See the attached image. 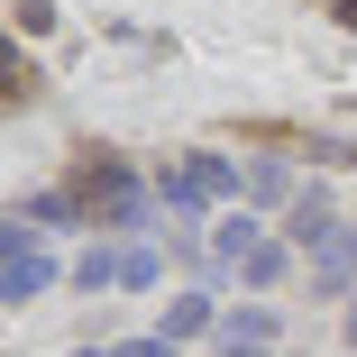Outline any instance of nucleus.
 <instances>
[{
  "mask_svg": "<svg viewBox=\"0 0 357 357\" xmlns=\"http://www.w3.org/2000/svg\"><path fill=\"white\" fill-rule=\"evenodd\" d=\"M220 192H248V174H238L229 156H211V147H192L183 165L156 174V202H165V211H202V202H220Z\"/></svg>",
  "mask_w": 357,
  "mask_h": 357,
  "instance_id": "obj_3",
  "label": "nucleus"
},
{
  "mask_svg": "<svg viewBox=\"0 0 357 357\" xmlns=\"http://www.w3.org/2000/svg\"><path fill=\"white\" fill-rule=\"evenodd\" d=\"M64 192L92 211V229H147V211H156V174H137V165L110 156V147H83Z\"/></svg>",
  "mask_w": 357,
  "mask_h": 357,
  "instance_id": "obj_1",
  "label": "nucleus"
},
{
  "mask_svg": "<svg viewBox=\"0 0 357 357\" xmlns=\"http://www.w3.org/2000/svg\"><path fill=\"white\" fill-rule=\"evenodd\" d=\"M10 10H19V28L37 37V28H55V0H10Z\"/></svg>",
  "mask_w": 357,
  "mask_h": 357,
  "instance_id": "obj_14",
  "label": "nucleus"
},
{
  "mask_svg": "<svg viewBox=\"0 0 357 357\" xmlns=\"http://www.w3.org/2000/svg\"><path fill=\"white\" fill-rule=\"evenodd\" d=\"M220 357H275V348H248V339H220Z\"/></svg>",
  "mask_w": 357,
  "mask_h": 357,
  "instance_id": "obj_16",
  "label": "nucleus"
},
{
  "mask_svg": "<svg viewBox=\"0 0 357 357\" xmlns=\"http://www.w3.org/2000/svg\"><path fill=\"white\" fill-rule=\"evenodd\" d=\"M74 284H83V294H110V284H119V248H83L74 257Z\"/></svg>",
  "mask_w": 357,
  "mask_h": 357,
  "instance_id": "obj_11",
  "label": "nucleus"
},
{
  "mask_svg": "<svg viewBox=\"0 0 357 357\" xmlns=\"http://www.w3.org/2000/svg\"><path fill=\"white\" fill-rule=\"evenodd\" d=\"M10 220H28V229L55 238V229H92V211H83L74 192H19V202H10Z\"/></svg>",
  "mask_w": 357,
  "mask_h": 357,
  "instance_id": "obj_5",
  "label": "nucleus"
},
{
  "mask_svg": "<svg viewBox=\"0 0 357 357\" xmlns=\"http://www.w3.org/2000/svg\"><path fill=\"white\" fill-rule=\"evenodd\" d=\"M312 156H330V165H357V137H312Z\"/></svg>",
  "mask_w": 357,
  "mask_h": 357,
  "instance_id": "obj_15",
  "label": "nucleus"
},
{
  "mask_svg": "<svg viewBox=\"0 0 357 357\" xmlns=\"http://www.w3.org/2000/svg\"><path fill=\"white\" fill-rule=\"evenodd\" d=\"M74 357H119V348H74Z\"/></svg>",
  "mask_w": 357,
  "mask_h": 357,
  "instance_id": "obj_18",
  "label": "nucleus"
},
{
  "mask_svg": "<svg viewBox=\"0 0 357 357\" xmlns=\"http://www.w3.org/2000/svg\"><path fill=\"white\" fill-rule=\"evenodd\" d=\"M348 348H357V303H348Z\"/></svg>",
  "mask_w": 357,
  "mask_h": 357,
  "instance_id": "obj_17",
  "label": "nucleus"
},
{
  "mask_svg": "<svg viewBox=\"0 0 357 357\" xmlns=\"http://www.w3.org/2000/svg\"><path fill=\"white\" fill-rule=\"evenodd\" d=\"M266 248V229L248 220V211H220V220H211V257H220V266H248Z\"/></svg>",
  "mask_w": 357,
  "mask_h": 357,
  "instance_id": "obj_6",
  "label": "nucleus"
},
{
  "mask_svg": "<svg viewBox=\"0 0 357 357\" xmlns=\"http://www.w3.org/2000/svg\"><path fill=\"white\" fill-rule=\"evenodd\" d=\"M37 92H46V74H37V64H28V55L10 46V64H0V101H10V110H28Z\"/></svg>",
  "mask_w": 357,
  "mask_h": 357,
  "instance_id": "obj_9",
  "label": "nucleus"
},
{
  "mask_svg": "<svg viewBox=\"0 0 357 357\" xmlns=\"http://www.w3.org/2000/svg\"><path fill=\"white\" fill-rule=\"evenodd\" d=\"M275 330H284V321H275L266 303H238V312L220 321V339H248V348H275Z\"/></svg>",
  "mask_w": 357,
  "mask_h": 357,
  "instance_id": "obj_8",
  "label": "nucleus"
},
{
  "mask_svg": "<svg viewBox=\"0 0 357 357\" xmlns=\"http://www.w3.org/2000/svg\"><path fill=\"white\" fill-rule=\"evenodd\" d=\"M248 202H284V211H294L303 192H294V174H284L275 156H257V165H248Z\"/></svg>",
  "mask_w": 357,
  "mask_h": 357,
  "instance_id": "obj_10",
  "label": "nucleus"
},
{
  "mask_svg": "<svg viewBox=\"0 0 357 357\" xmlns=\"http://www.w3.org/2000/svg\"><path fill=\"white\" fill-rule=\"evenodd\" d=\"M202 330H220L211 294H183V303H165V339H174V348H183V339H202Z\"/></svg>",
  "mask_w": 357,
  "mask_h": 357,
  "instance_id": "obj_7",
  "label": "nucleus"
},
{
  "mask_svg": "<svg viewBox=\"0 0 357 357\" xmlns=\"http://www.w3.org/2000/svg\"><path fill=\"white\" fill-rule=\"evenodd\" d=\"M284 266H294V248H284V238H266V248H257V257L238 266V284H275Z\"/></svg>",
  "mask_w": 357,
  "mask_h": 357,
  "instance_id": "obj_13",
  "label": "nucleus"
},
{
  "mask_svg": "<svg viewBox=\"0 0 357 357\" xmlns=\"http://www.w3.org/2000/svg\"><path fill=\"white\" fill-rule=\"evenodd\" d=\"M156 275H165V257H156V248H119V284H128V294H147Z\"/></svg>",
  "mask_w": 357,
  "mask_h": 357,
  "instance_id": "obj_12",
  "label": "nucleus"
},
{
  "mask_svg": "<svg viewBox=\"0 0 357 357\" xmlns=\"http://www.w3.org/2000/svg\"><path fill=\"white\" fill-rule=\"evenodd\" d=\"M46 284H55V248H46V229L0 220V303H37Z\"/></svg>",
  "mask_w": 357,
  "mask_h": 357,
  "instance_id": "obj_2",
  "label": "nucleus"
},
{
  "mask_svg": "<svg viewBox=\"0 0 357 357\" xmlns=\"http://www.w3.org/2000/svg\"><path fill=\"white\" fill-rule=\"evenodd\" d=\"M339 238H348V229H339V211H330V192H321V183H312L294 211H284V248H303V257H330Z\"/></svg>",
  "mask_w": 357,
  "mask_h": 357,
  "instance_id": "obj_4",
  "label": "nucleus"
}]
</instances>
